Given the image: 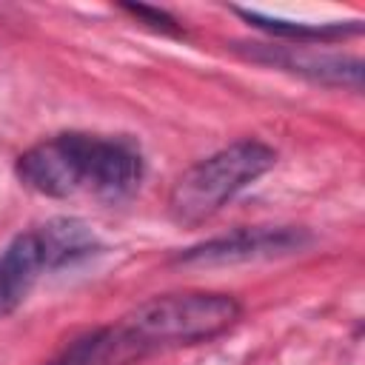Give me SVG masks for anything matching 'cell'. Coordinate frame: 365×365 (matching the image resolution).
<instances>
[{
  "label": "cell",
  "mask_w": 365,
  "mask_h": 365,
  "mask_svg": "<svg viewBox=\"0 0 365 365\" xmlns=\"http://www.w3.org/2000/svg\"><path fill=\"white\" fill-rule=\"evenodd\" d=\"M277 151L259 140H240L185 168L171 194L168 217L177 225H200L214 217L237 191L274 168Z\"/></svg>",
  "instance_id": "obj_1"
},
{
  "label": "cell",
  "mask_w": 365,
  "mask_h": 365,
  "mask_svg": "<svg viewBox=\"0 0 365 365\" xmlns=\"http://www.w3.org/2000/svg\"><path fill=\"white\" fill-rule=\"evenodd\" d=\"M242 308L228 294L180 291L157 294L125 317V334L140 342H202L228 331Z\"/></svg>",
  "instance_id": "obj_2"
},
{
  "label": "cell",
  "mask_w": 365,
  "mask_h": 365,
  "mask_svg": "<svg viewBox=\"0 0 365 365\" xmlns=\"http://www.w3.org/2000/svg\"><path fill=\"white\" fill-rule=\"evenodd\" d=\"M20 182L43 197H71L88 185L86 134H60L23 151L14 165Z\"/></svg>",
  "instance_id": "obj_3"
},
{
  "label": "cell",
  "mask_w": 365,
  "mask_h": 365,
  "mask_svg": "<svg viewBox=\"0 0 365 365\" xmlns=\"http://www.w3.org/2000/svg\"><path fill=\"white\" fill-rule=\"evenodd\" d=\"M311 242V234L305 228H237L225 237L205 240L200 245H191L174 257L180 265H237V262H254V259H274L288 257L294 251H302Z\"/></svg>",
  "instance_id": "obj_4"
},
{
  "label": "cell",
  "mask_w": 365,
  "mask_h": 365,
  "mask_svg": "<svg viewBox=\"0 0 365 365\" xmlns=\"http://www.w3.org/2000/svg\"><path fill=\"white\" fill-rule=\"evenodd\" d=\"M245 57H251L257 63H265V66H274V68L294 71L299 77H308V80L325 83V86H351V88L362 86V60L319 51V48L299 46V43L297 46L251 43L245 48Z\"/></svg>",
  "instance_id": "obj_5"
},
{
  "label": "cell",
  "mask_w": 365,
  "mask_h": 365,
  "mask_svg": "<svg viewBox=\"0 0 365 365\" xmlns=\"http://www.w3.org/2000/svg\"><path fill=\"white\" fill-rule=\"evenodd\" d=\"M86 165H88L86 188L103 200L128 197L143 177V160L125 140H106L86 134Z\"/></svg>",
  "instance_id": "obj_6"
},
{
  "label": "cell",
  "mask_w": 365,
  "mask_h": 365,
  "mask_svg": "<svg viewBox=\"0 0 365 365\" xmlns=\"http://www.w3.org/2000/svg\"><path fill=\"white\" fill-rule=\"evenodd\" d=\"M46 268L34 231L17 234L0 251V317L11 314L31 291L34 279Z\"/></svg>",
  "instance_id": "obj_7"
},
{
  "label": "cell",
  "mask_w": 365,
  "mask_h": 365,
  "mask_svg": "<svg viewBox=\"0 0 365 365\" xmlns=\"http://www.w3.org/2000/svg\"><path fill=\"white\" fill-rule=\"evenodd\" d=\"M34 234H37L46 268H60L66 262L88 257L97 248V240H94L91 228L83 220H74V217H57Z\"/></svg>",
  "instance_id": "obj_8"
},
{
  "label": "cell",
  "mask_w": 365,
  "mask_h": 365,
  "mask_svg": "<svg viewBox=\"0 0 365 365\" xmlns=\"http://www.w3.org/2000/svg\"><path fill=\"white\" fill-rule=\"evenodd\" d=\"M237 14L245 17L251 26L271 31L277 37L297 40L299 46L308 40H339V37H351V34L362 31L359 20H354V23H294V20H282V17H265V14L248 11V9H237Z\"/></svg>",
  "instance_id": "obj_9"
},
{
  "label": "cell",
  "mask_w": 365,
  "mask_h": 365,
  "mask_svg": "<svg viewBox=\"0 0 365 365\" xmlns=\"http://www.w3.org/2000/svg\"><path fill=\"white\" fill-rule=\"evenodd\" d=\"M131 14H137V17H143V20H148L154 29H163V31H171V34H177V26H174V20L165 14V11H157V9H148V6H125Z\"/></svg>",
  "instance_id": "obj_10"
}]
</instances>
